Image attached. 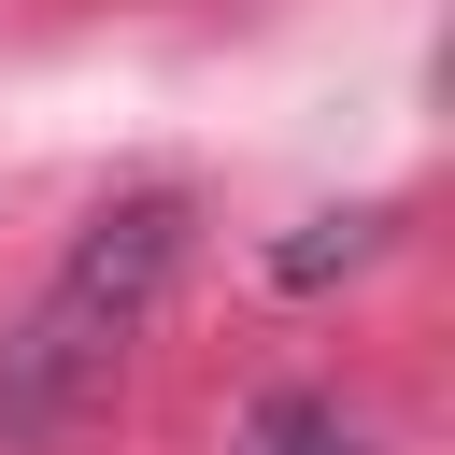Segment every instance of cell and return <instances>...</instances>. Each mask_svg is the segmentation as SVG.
<instances>
[{
    "label": "cell",
    "instance_id": "1",
    "mask_svg": "<svg viewBox=\"0 0 455 455\" xmlns=\"http://www.w3.org/2000/svg\"><path fill=\"white\" fill-rule=\"evenodd\" d=\"M185 270V199L171 185H128L114 213H85V242L43 270V299L0 327V455H43L57 427H85L114 398V370L142 355L156 299Z\"/></svg>",
    "mask_w": 455,
    "mask_h": 455
},
{
    "label": "cell",
    "instance_id": "2",
    "mask_svg": "<svg viewBox=\"0 0 455 455\" xmlns=\"http://www.w3.org/2000/svg\"><path fill=\"white\" fill-rule=\"evenodd\" d=\"M242 455H370V427H355L341 398L284 384V398H256V412H242Z\"/></svg>",
    "mask_w": 455,
    "mask_h": 455
}]
</instances>
